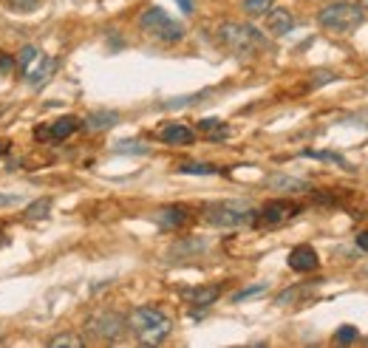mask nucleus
I'll use <instances>...</instances> for the list:
<instances>
[{
  "mask_svg": "<svg viewBox=\"0 0 368 348\" xmlns=\"http://www.w3.org/2000/svg\"><path fill=\"white\" fill-rule=\"evenodd\" d=\"M360 6H362V9H368V0H360Z\"/></svg>",
  "mask_w": 368,
  "mask_h": 348,
  "instance_id": "obj_32",
  "label": "nucleus"
},
{
  "mask_svg": "<svg viewBox=\"0 0 368 348\" xmlns=\"http://www.w3.org/2000/svg\"><path fill=\"white\" fill-rule=\"evenodd\" d=\"M266 292V283H258V286H250V289H243V292H235V303H241V300H250V297H255V295H264Z\"/></svg>",
  "mask_w": 368,
  "mask_h": 348,
  "instance_id": "obj_24",
  "label": "nucleus"
},
{
  "mask_svg": "<svg viewBox=\"0 0 368 348\" xmlns=\"http://www.w3.org/2000/svg\"><path fill=\"white\" fill-rule=\"evenodd\" d=\"M219 295H221V286H201V289H187V292H184V297L193 300L199 309H204V306H210V303H216Z\"/></svg>",
  "mask_w": 368,
  "mask_h": 348,
  "instance_id": "obj_15",
  "label": "nucleus"
},
{
  "mask_svg": "<svg viewBox=\"0 0 368 348\" xmlns=\"http://www.w3.org/2000/svg\"><path fill=\"white\" fill-rule=\"evenodd\" d=\"M37 57H40V51H37L35 46H26V48H23V51L15 57V66H17V71H20V74H26L28 68H32V62H35Z\"/></svg>",
  "mask_w": 368,
  "mask_h": 348,
  "instance_id": "obj_18",
  "label": "nucleus"
},
{
  "mask_svg": "<svg viewBox=\"0 0 368 348\" xmlns=\"http://www.w3.org/2000/svg\"><path fill=\"white\" fill-rule=\"evenodd\" d=\"M365 9L360 3H346V0H340V3H331L326 9L318 12V23L331 31V35H351V31H357L362 26V15Z\"/></svg>",
  "mask_w": 368,
  "mask_h": 348,
  "instance_id": "obj_3",
  "label": "nucleus"
},
{
  "mask_svg": "<svg viewBox=\"0 0 368 348\" xmlns=\"http://www.w3.org/2000/svg\"><path fill=\"white\" fill-rule=\"evenodd\" d=\"M119 122V113H113V111H97V113H91L88 116V128L91 131H108L111 125H116Z\"/></svg>",
  "mask_w": 368,
  "mask_h": 348,
  "instance_id": "obj_16",
  "label": "nucleus"
},
{
  "mask_svg": "<svg viewBox=\"0 0 368 348\" xmlns=\"http://www.w3.org/2000/svg\"><path fill=\"white\" fill-rule=\"evenodd\" d=\"M178 173H190V176H212V173H219V167L190 162V165H181V167H178Z\"/></svg>",
  "mask_w": 368,
  "mask_h": 348,
  "instance_id": "obj_22",
  "label": "nucleus"
},
{
  "mask_svg": "<svg viewBox=\"0 0 368 348\" xmlns=\"http://www.w3.org/2000/svg\"><path fill=\"white\" fill-rule=\"evenodd\" d=\"M275 0H243V12H247L250 17H261L272 9Z\"/></svg>",
  "mask_w": 368,
  "mask_h": 348,
  "instance_id": "obj_20",
  "label": "nucleus"
},
{
  "mask_svg": "<svg viewBox=\"0 0 368 348\" xmlns=\"http://www.w3.org/2000/svg\"><path fill=\"white\" fill-rule=\"evenodd\" d=\"M176 3H178L184 12H193V0H176Z\"/></svg>",
  "mask_w": 368,
  "mask_h": 348,
  "instance_id": "obj_31",
  "label": "nucleus"
},
{
  "mask_svg": "<svg viewBox=\"0 0 368 348\" xmlns=\"http://www.w3.org/2000/svg\"><path fill=\"white\" fill-rule=\"evenodd\" d=\"M48 345H51V348H82V345H85V340H82V337H77V334H57Z\"/></svg>",
  "mask_w": 368,
  "mask_h": 348,
  "instance_id": "obj_21",
  "label": "nucleus"
},
{
  "mask_svg": "<svg viewBox=\"0 0 368 348\" xmlns=\"http://www.w3.org/2000/svg\"><path fill=\"white\" fill-rule=\"evenodd\" d=\"M54 68H57V62H54L51 57H37V59L32 62V68H28L23 77H26V82H28V85L40 88V85H46V82L51 80Z\"/></svg>",
  "mask_w": 368,
  "mask_h": 348,
  "instance_id": "obj_10",
  "label": "nucleus"
},
{
  "mask_svg": "<svg viewBox=\"0 0 368 348\" xmlns=\"http://www.w3.org/2000/svg\"><path fill=\"white\" fill-rule=\"evenodd\" d=\"M9 68H15V57H9V54H3V51H0V71H9Z\"/></svg>",
  "mask_w": 368,
  "mask_h": 348,
  "instance_id": "obj_28",
  "label": "nucleus"
},
{
  "mask_svg": "<svg viewBox=\"0 0 368 348\" xmlns=\"http://www.w3.org/2000/svg\"><path fill=\"white\" fill-rule=\"evenodd\" d=\"M300 207L297 204H292V201H284V199H275V201H269L261 212H258V218H261V224H266V227H275V224H284V221H289L295 212H297Z\"/></svg>",
  "mask_w": 368,
  "mask_h": 348,
  "instance_id": "obj_8",
  "label": "nucleus"
},
{
  "mask_svg": "<svg viewBox=\"0 0 368 348\" xmlns=\"http://www.w3.org/2000/svg\"><path fill=\"white\" fill-rule=\"evenodd\" d=\"M48 210H51V199H37L35 204H28L26 207V212H23V218H46L48 215Z\"/></svg>",
  "mask_w": 368,
  "mask_h": 348,
  "instance_id": "obj_19",
  "label": "nucleus"
},
{
  "mask_svg": "<svg viewBox=\"0 0 368 348\" xmlns=\"http://www.w3.org/2000/svg\"><path fill=\"white\" fill-rule=\"evenodd\" d=\"M357 246H360V249H362V252H368V230H365V232H360V235H357Z\"/></svg>",
  "mask_w": 368,
  "mask_h": 348,
  "instance_id": "obj_29",
  "label": "nucleus"
},
{
  "mask_svg": "<svg viewBox=\"0 0 368 348\" xmlns=\"http://www.w3.org/2000/svg\"><path fill=\"white\" fill-rule=\"evenodd\" d=\"M289 266H292L295 272H315V269L320 266V258H318L315 246H309V244L295 246V249L289 252Z\"/></svg>",
  "mask_w": 368,
  "mask_h": 348,
  "instance_id": "obj_9",
  "label": "nucleus"
},
{
  "mask_svg": "<svg viewBox=\"0 0 368 348\" xmlns=\"http://www.w3.org/2000/svg\"><path fill=\"white\" fill-rule=\"evenodd\" d=\"M201 215L212 227H243L255 218V210L243 201H216V204H207Z\"/></svg>",
  "mask_w": 368,
  "mask_h": 348,
  "instance_id": "obj_5",
  "label": "nucleus"
},
{
  "mask_svg": "<svg viewBox=\"0 0 368 348\" xmlns=\"http://www.w3.org/2000/svg\"><path fill=\"white\" fill-rule=\"evenodd\" d=\"M12 150V142L9 139H0V156H6Z\"/></svg>",
  "mask_w": 368,
  "mask_h": 348,
  "instance_id": "obj_30",
  "label": "nucleus"
},
{
  "mask_svg": "<svg viewBox=\"0 0 368 348\" xmlns=\"http://www.w3.org/2000/svg\"><path fill=\"white\" fill-rule=\"evenodd\" d=\"M159 139L167 142V145H193L196 134H193V128H187V125L173 122V125H162Z\"/></svg>",
  "mask_w": 368,
  "mask_h": 348,
  "instance_id": "obj_13",
  "label": "nucleus"
},
{
  "mask_svg": "<svg viewBox=\"0 0 368 348\" xmlns=\"http://www.w3.org/2000/svg\"><path fill=\"white\" fill-rule=\"evenodd\" d=\"M303 156H306V159H320V162H331V165H340V167H351L346 159H343V156L340 153H329V150H303Z\"/></svg>",
  "mask_w": 368,
  "mask_h": 348,
  "instance_id": "obj_17",
  "label": "nucleus"
},
{
  "mask_svg": "<svg viewBox=\"0 0 368 348\" xmlns=\"http://www.w3.org/2000/svg\"><path fill=\"white\" fill-rule=\"evenodd\" d=\"M139 26L142 31H147V35L153 40H159V43H181L184 40V26L176 23L167 12H162L159 6H150L142 12L139 17Z\"/></svg>",
  "mask_w": 368,
  "mask_h": 348,
  "instance_id": "obj_4",
  "label": "nucleus"
},
{
  "mask_svg": "<svg viewBox=\"0 0 368 348\" xmlns=\"http://www.w3.org/2000/svg\"><path fill=\"white\" fill-rule=\"evenodd\" d=\"M199 128H201L204 134H210V139H212V136H216V128H224V122H221V119H201Z\"/></svg>",
  "mask_w": 368,
  "mask_h": 348,
  "instance_id": "obj_26",
  "label": "nucleus"
},
{
  "mask_svg": "<svg viewBox=\"0 0 368 348\" xmlns=\"http://www.w3.org/2000/svg\"><path fill=\"white\" fill-rule=\"evenodd\" d=\"M3 3L12 9V12H20V15H26V12H35L43 0H3Z\"/></svg>",
  "mask_w": 368,
  "mask_h": 348,
  "instance_id": "obj_23",
  "label": "nucleus"
},
{
  "mask_svg": "<svg viewBox=\"0 0 368 348\" xmlns=\"http://www.w3.org/2000/svg\"><path fill=\"white\" fill-rule=\"evenodd\" d=\"M77 128H80V119H77V116H59V119L51 122V125H40V128L35 131V139H37V142H63V139H68Z\"/></svg>",
  "mask_w": 368,
  "mask_h": 348,
  "instance_id": "obj_7",
  "label": "nucleus"
},
{
  "mask_svg": "<svg viewBox=\"0 0 368 348\" xmlns=\"http://www.w3.org/2000/svg\"><path fill=\"white\" fill-rule=\"evenodd\" d=\"M116 150H119V153H145V147L136 145V142H119Z\"/></svg>",
  "mask_w": 368,
  "mask_h": 348,
  "instance_id": "obj_27",
  "label": "nucleus"
},
{
  "mask_svg": "<svg viewBox=\"0 0 368 348\" xmlns=\"http://www.w3.org/2000/svg\"><path fill=\"white\" fill-rule=\"evenodd\" d=\"M85 329L91 331V337H97L102 342H119L122 334H125V329H128V320L122 318L119 311H97L94 318L88 320Z\"/></svg>",
  "mask_w": 368,
  "mask_h": 348,
  "instance_id": "obj_6",
  "label": "nucleus"
},
{
  "mask_svg": "<svg viewBox=\"0 0 368 348\" xmlns=\"http://www.w3.org/2000/svg\"><path fill=\"white\" fill-rule=\"evenodd\" d=\"M266 28H269V35H275V37L289 35V31L295 28L292 12H286V9H269L266 12Z\"/></svg>",
  "mask_w": 368,
  "mask_h": 348,
  "instance_id": "obj_12",
  "label": "nucleus"
},
{
  "mask_svg": "<svg viewBox=\"0 0 368 348\" xmlns=\"http://www.w3.org/2000/svg\"><path fill=\"white\" fill-rule=\"evenodd\" d=\"M219 43L224 48H230L232 54L243 57V59L258 54L266 46L264 35L255 26H250V23H221L219 26Z\"/></svg>",
  "mask_w": 368,
  "mask_h": 348,
  "instance_id": "obj_2",
  "label": "nucleus"
},
{
  "mask_svg": "<svg viewBox=\"0 0 368 348\" xmlns=\"http://www.w3.org/2000/svg\"><path fill=\"white\" fill-rule=\"evenodd\" d=\"M334 340L337 342H354L357 340V329L354 326H340V329H337V334H334Z\"/></svg>",
  "mask_w": 368,
  "mask_h": 348,
  "instance_id": "obj_25",
  "label": "nucleus"
},
{
  "mask_svg": "<svg viewBox=\"0 0 368 348\" xmlns=\"http://www.w3.org/2000/svg\"><path fill=\"white\" fill-rule=\"evenodd\" d=\"M272 190H281V193H303V190H309V184L300 181V178H292V176H269L266 181Z\"/></svg>",
  "mask_w": 368,
  "mask_h": 348,
  "instance_id": "obj_14",
  "label": "nucleus"
},
{
  "mask_svg": "<svg viewBox=\"0 0 368 348\" xmlns=\"http://www.w3.org/2000/svg\"><path fill=\"white\" fill-rule=\"evenodd\" d=\"M187 221H190V210L187 207H178V204L165 207V210L156 212V224L162 230H178V227L187 224Z\"/></svg>",
  "mask_w": 368,
  "mask_h": 348,
  "instance_id": "obj_11",
  "label": "nucleus"
},
{
  "mask_svg": "<svg viewBox=\"0 0 368 348\" xmlns=\"http://www.w3.org/2000/svg\"><path fill=\"white\" fill-rule=\"evenodd\" d=\"M128 329L136 334V340L142 345H159L170 337L173 331V320L162 309H153V306H139L128 314Z\"/></svg>",
  "mask_w": 368,
  "mask_h": 348,
  "instance_id": "obj_1",
  "label": "nucleus"
}]
</instances>
